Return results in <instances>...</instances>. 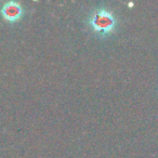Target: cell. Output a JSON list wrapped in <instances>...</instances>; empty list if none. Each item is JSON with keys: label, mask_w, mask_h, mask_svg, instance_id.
I'll return each instance as SVG.
<instances>
[{"label": "cell", "mask_w": 158, "mask_h": 158, "mask_svg": "<svg viewBox=\"0 0 158 158\" xmlns=\"http://www.w3.org/2000/svg\"><path fill=\"white\" fill-rule=\"evenodd\" d=\"M117 21L113 12L110 10L104 9H97L92 12V14L89 18V25L92 28L97 35L105 37L113 34L116 27Z\"/></svg>", "instance_id": "1"}, {"label": "cell", "mask_w": 158, "mask_h": 158, "mask_svg": "<svg viewBox=\"0 0 158 158\" xmlns=\"http://www.w3.org/2000/svg\"><path fill=\"white\" fill-rule=\"evenodd\" d=\"M1 15L8 22L14 23L22 18L23 8L19 2L9 1V2H6L1 8Z\"/></svg>", "instance_id": "2"}]
</instances>
